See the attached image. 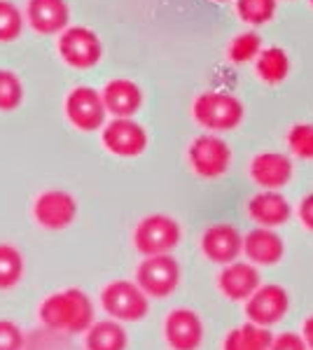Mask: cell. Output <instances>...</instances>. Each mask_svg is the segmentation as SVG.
I'll use <instances>...</instances> for the list:
<instances>
[{
  "label": "cell",
  "instance_id": "cell-20",
  "mask_svg": "<svg viewBox=\"0 0 313 350\" xmlns=\"http://www.w3.org/2000/svg\"><path fill=\"white\" fill-rule=\"evenodd\" d=\"M129 334L119 320H99L84 332L87 350H127Z\"/></svg>",
  "mask_w": 313,
  "mask_h": 350
},
{
  "label": "cell",
  "instance_id": "cell-22",
  "mask_svg": "<svg viewBox=\"0 0 313 350\" xmlns=\"http://www.w3.org/2000/svg\"><path fill=\"white\" fill-rule=\"evenodd\" d=\"M24 278V255L19 247L0 243V290H12Z\"/></svg>",
  "mask_w": 313,
  "mask_h": 350
},
{
  "label": "cell",
  "instance_id": "cell-35",
  "mask_svg": "<svg viewBox=\"0 0 313 350\" xmlns=\"http://www.w3.org/2000/svg\"><path fill=\"white\" fill-rule=\"evenodd\" d=\"M309 3H311V5H313V0H309Z\"/></svg>",
  "mask_w": 313,
  "mask_h": 350
},
{
  "label": "cell",
  "instance_id": "cell-5",
  "mask_svg": "<svg viewBox=\"0 0 313 350\" xmlns=\"http://www.w3.org/2000/svg\"><path fill=\"white\" fill-rule=\"evenodd\" d=\"M66 120L84 133L103 131L108 124V108L103 103V96L99 89L89 87V84H77L68 92L64 100Z\"/></svg>",
  "mask_w": 313,
  "mask_h": 350
},
{
  "label": "cell",
  "instance_id": "cell-1",
  "mask_svg": "<svg viewBox=\"0 0 313 350\" xmlns=\"http://www.w3.org/2000/svg\"><path fill=\"white\" fill-rule=\"evenodd\" d=\"M38 318L47 332L68 336L82 334L96 323L92 299L79 287H66L42 299L38 306Z\"/></svg>",
  "mask_w": 313,
  "mask_h": 350
},
{
  "label": "cell",
  "instance_id": "cell-31",
  "mask_svg": "<svg viewBox=\"0 0 313 350\" xmlns=\"http://www.w3.org/2000/svg\"><path fill=\"white\" fill-rule=\"evenodd\" d=\"M297 215L301 219V224H304V229L313 231V194H306L304 199L299 201Z\"/></svg>",
  "mask_w": 313,
  "mask_h": 350
},
{
  "label": "cell",
  "instance_id": "cell-6",
  "mask_svg": "<svg viewBox=\"0 0 313 350\" xmlns=\"http://www.w3.org/2000/svg\"><path fill=\"white\" fill-rule=\"evenodd\" d=\"M101 306L112 320L138 323L150 310V297L140 290L136 280H112L101 292Z\"/></svg>",
  "mask_w": 313,
  "mask_h": 350
},
{
  "label": "cell",
  "instance_id": "cell-19",
  "mask_svg": "<svg viewBox=\"0 0 313 350\" xmlns=\"http://www.w3.org/2000/svg\"><path fill=\"white\" fill-rule=\"evenodd\" d=\"M248 215L253 217L260 227L276 229L288 222L290 215H292V208H290L288 199L281 194V191L264 189L248 201Z\"/></svg>",
  "mask_w": 313,
  "mask_h": 350
},
{
  "label": "cell",
  "instance_id": "cell-4",
  "mask_svg": "<svg viewBox=\"0 0 313 350\" xmlns=\"http://www.w3.org/2000/svg\"><path fill=\"white\" fill-rule=\"evenodd\" d=\"M183 229L171 215H147L136 224L134 229V247L143 257L171 255V250L180 245Z\"/></svg>",
  "mask_w": 313,
  "mask_h": 350
},
{
  "label": "cell",
  "instance_id": "cell-27",
  "mask_svg": "<svg viewBox=\"0 0 313 350\" xmlns=\"http://www.w3.org/2000/svg\"><path fill=\"white\" fill-rule=\"evenodd\" d=\"M288 148L297 159L313 161V124H295L288 131Z\"/></svg>",
  "mask_w": 313,
  "mask_h": 350
},
{
  "label": "cell",
  "instance_id": "cell-2",
  "mask_svg": "<svg viewBox=\"0 0 313 350\" xmlns=\"http://www.w3.org/2000/svg\"><path fill=\"white\" fill-rule=\"evenodd\" d=\"M243 115H246L243 103L234 94L227 92H203L192 103L195 122L213 133L231 131V129L241 126Z\"/></svg>",
  "mask_w": 313,
  "mask_h": 350
},
{
  "label": "cell",
  "instance_id": "cell-24",
  "mask_svg": "<svg viewBox=\"0 0 313 350\" xmlns=\"http://www.w3.org/2000/svg\"><path fill=\"white\" fill-rule=\"evenodd\" d=\"M278 0H236V14L248 26H264L276 16Z\"/></svg>",
  "mask_w": 313,
  "mask_h": 350
},
{
  "label": "cell",
  "instance_id": "cell-12",
  "mask_svg": "<svg viewBox=\"0 0 313 350\" xmlns=\"http://www.w3.org/2000/svg\"><path fill=\"white\" fill-rule=\"evenodd\" d=\"M290 308L288 290L281 285H262L246 301L248 323L258 327H271L286 318Z\"/></svg>",
  "mask_w": 313,
  "mask_h": 350
},
{
  "label": "cell",
  "instance_id": "cell-32",
  "mask_svg": "<svg viewBox=\"0 0 313 350\" xmlns=\"http://www.w3.org/2000/svg\"><path fill=\"white\" fill-rule=\"evenodd\" d=\"M222 350H243V332L241 327L231 329L229 334L225 336V343H222Z\"/></svg>",
  "mask_w": 313,
  "mask_h": 350
},
{
  "label": "cell",
  "instance_id": "cell-3",
  "mask_svg": "<svg viewBox=\"0 0 313 350\" xmlns=\"http://www.w3.org/2000/svg\"><path fill=\"white\" fill-rule=\"evenodd\" d=\"M59 59L73 70H92L103 59V40L89 26H68L61 36H56Z\"/></svg>",
  "mask_w": 313,
  "mask_h": 350
},
{
  "label": "cell",
  "instance_id": "cell-16",
  "mask_svg": "<svg viewBox=\"0 0 313 350\" xmlns=\"http://www.w3.org/2000/svg\"><path fill=\"white\" fill-rule=\"evenodd\" d=\"M218 287L229 301H248L262 287L260 271L250 262H231L220 271Z\"/></svg>",
  "mask_w": 313,
  "mask_h": 350
},
{
  "label": "cell",
  "instance_id": "cell-8",
  "mask_svg": "<svg viewBox=\"0 0 313 350\" xmlns=\"http://www.w3.org/2000/svg\"><path fill=\"white\" fill-rule=\"evenodd\" d=\"M180 275H183V269L178 259L171 255L145 257L136 267V283L147 297L155 299H166L173 295L180 285Z\"/></svg>",
  "mask_w": 313,
  "mask_h": 350
},
{
  "label": "cell",
  "instance_id": "cell-25",
  "mask_svg": "<svg viewBox=\"0 0 313 350\" xmlns=\"http://www.w3.org/2000/svg\"><path fill=\"white\" fill-rule=\"evenodd\" d=\"M26 26L24 10L12 0H0V42H14Z\"/></svg>",
  "mask_w": 313,
  "mask_h": 350
},
{
  "label": "cell",
  "instance_id": "cell-33",
  "mask_svg": "<svg viewBox=\"0 0 313 350\" xmlns=\"http://www.w3.org/2000/svg\"><path fill=\"white\" fill-rule=\"evenodd\" d=\"M301 336H304L309 350H313V315H311V318H306L304 325H301Z\"/></svg>",
  "mask_w": 313,
  "mask_h": 350
},
{
  "label": "cell",
  "instance_id": "cell-7",
  "mask_svg": "<svg viewBox=\"0 0 313 350\" xmlns=\"http://www.w3.org/2000/svg\"><path fill=\"white\" fill-rule=\"evenodd\" d=\"M187 161H190L192 171L203 180L222 178L231 166V150L225 138L215 133L197 135L190 143L187 150Z\"/></svg>",
  "mask_w": 313,
  "mask_h": 350
},
{
  "label": "cell",
  "instance_id": "cell-9",
  "mask_svg": "<svg viewBox=\"0 0 313 350\" xmlns=\"http://www.w3.org/2000/svg\"><path fill=\"white\" fill-rule=\"evenodd\" d=\"M101 143L119 159H136L147 150V131L134 117H112L101 131Z\"/></svg>",
  "mask_w": 313,
  "mask_h": 350
},
{
  "label": "cell",
  "instance_id": "cell-18",
  "mask_svg": "<svg viewBox=\"0 0 313 350\" xmlns=\"http://www.w3.org/2000/svg\"><path fill=\"white\" fill-rule=\"evenodd\" d=\"M243 252L255 267H274L286 255V245L274 229L260 227L243 236Z\"/></svg>",
  "mask_w": 313,
  "mask_h": 350
},
{
  "label": "cell",
  "instance_id": "cell-13",
  "mask_svg": "<svg viewBox=\"0 0 313 350\" xmlns=\"http://www.w3.org/2000/svg\"><path fill=\"white\" fill-rule=\"evenodd\" d=\"M164 338L171 350H199L203 343V323L192 308H173L164 320Z\"/></svg>",
  "mask_w": 313,
  "mask_h": 350
},
{
  "label": "cell",
  "instance_id": "cell-21",
  "mask_svg": "<svg viewBox=\"0 0 313 350\" xmlns=\"http://www.w3.org/2000/svg\"><path fill=\"white\" fill-rule=\"evenodd\" d=\"M255 75L266 84H281L290 75V56L283 47H266L255 59Z\"/></svg>",
  "mask_w": 313,
  "mask_h": 350
},
{
  "label": "cell",
  "instance_id": "cell-30",
  "mask_svg": "<svg viewBox=\"0 0 313 350\" xmlns=\"http://www.w3.org/2000/svg\"><path fill=\"white\" fill-rule=\"evenodd\" d=\"M271 350H309L304 336L295 334V332H283V334L274 336V346Z\"/></svg>",
  "mask_w": 313,
  "mask_h": 350
},
{
  "label": "cell",
  "instance_id": "cell-15",
  "mask_svg": "<svg viewBox=\"0 0 313 350\" xmlns=\"http://www.w3.org/2000/svg\"><path fill=\"white\" fill-rule=\"evenodd\" d=\"M201 252L208 262L227 264L236 262V257L243 252V236L234 224H213L201 236Z\"/></svg>",
  "mask_w": 313,
  "mask_h": 350
},
{
  "label": "cell",
  "instance_id": "cell-14",
  "mask_svg": "<svg viewBox=\"0 0 313 350\" xmlns=\"http://www.w3.org/2000/svg\"><path fill=\"white\" fill-rule=\"evenodd\" d=\"M248 171L253 183L260 185L262 189L278 191L292 180L295 163L283 152H260V154L253 157Z\"/></svg>",
  "mask_w": 313,
  "mask_h": 350
},
{
  "label": "cell",
  "instance_id": "cell-29",
  "mask_svg": "<svg viewBox=\"0 0 313 350\" xmlns=\"http://www.w3.org/2000/svg\"><path fill=\"white\" fill-rule=\"evenodd\" d=\"M24 329L12 320H0V350H24Z\"/></svg>",
  "mask_w": 313,
  "mask_h": 350
},
{
  "label": "cell",
  "instance_id": "cell-17",
  "mask_svg": "<svg viewBox=\"0 0 313 350\" xmlns=\"http://www.w3.org/2000/svg\"><path fill=\"white\" fill-rule=\"evenodd\" d=\"M103 103L108 108V115L112 117H134L136 112L143 108V89L138 82L129 80V77H115L108 80L101 89Z\"/></svg>",
  "mask_w": 313,
  "mask_h": 350
},
{
  "label": "cell",
  "instance_id": "cell-23",
  "mask_svg": "<svg viewBox=\"0 0 313 350\" xmlns=\"http://www.w3.org/2000/svg\"><path fill=\"white\" fill-rule=\"evenodd\" d=\"M262 49L264 47H262L260 33L243 31V33H238L236 38H231L229 47H227V59L236 66H243V64H250V61L258 59Z\"/></svg>",
  "mask_w": 313,
  "mask_h": 350
},
{
  "label": "cell",
  "instance_id": "cell-11",
  "mask_svg": "<svg viewBox=\"0 0 313 350\" xmlns=\"http://www.w3.org/2000/svg\"><path fill=\"white\" fill-rule=\"evenodd\" d=\"M26 26L38 36H61L71 26L68 0H26Z\"/></svg>",
  "mask_w": 313,
  "mask_h": 350
},
{
  "label": "cell",
  "instance_id": "cell-10",
  "mask_svg": "<svg viewBox=\"0 0 313 350\" xmlns=\"http://www.w3.org/2000/svg\"><path fill=\"white\" fill-rule=\"evenodd\" d=\"M33 217L42 229L61 231L68 229L77 217V201L71 191L47 189L33 201Z\"/></svg>",
  "mask_w": 313,
  "mask_h": 350
},
{
  "label": "cell",
  "instance_id": "cell-28",
  "mask_svg": "<svg viewBox=\"0 0 313 350\" xmlns=\"http://www.w3.org/2000/svg\"><path fill=\"white\" fill-rule=\"evenodd\" d=\"M243 350H271L274 346V334L269 332V327H258L253 323L243 325Z\"/></svg>",
  "mask_w": 313,
  "mask_h": 350
},
{
  "label": "cell",
  "instance_id": "cell-34",
  "mask_svg": "<svg viewBox=\"0 0 313 350\" xmlns=\"http://www.w3.org/2000/svg\"><path fill=\"white\" fill-rule=\"evenodd\" d=\"M213 3H229V0H213Z\"/></svg>",
  "mask_w": 313,
  "mask_h": 350
},
{
  "label": "cell",
  "instance_id": "cell-26",
  "mask_svg": "<svg viewBox=\"0 0 313 350\" xmlns=\"http://www.w3.org/2000/svg\"><path fill=\"white\" fill-rule=\"evenodd\" d=\"M24 100V82L14 70L0 68V112H12Z\"/></svg>",
  "mask_w": 313,
  "mask_h": 350
}]
</instances>
